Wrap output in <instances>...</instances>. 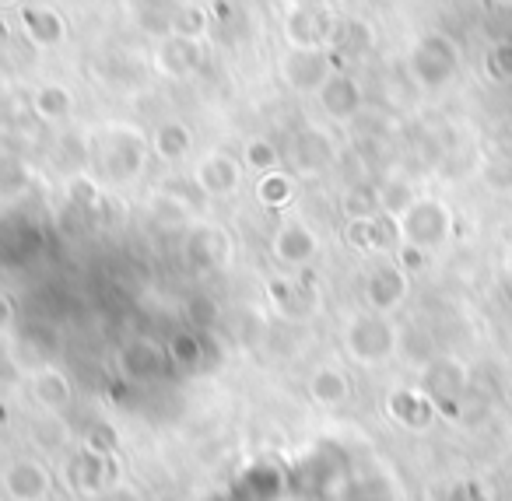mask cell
<instances>
[{
	"instance_id": "1",
	"label": "cell",
	"mask_w": 512,
	"mask_h": 501,
	"mask_svg": "<svg viewBox=\"0 0 512 501\" xmlns=\"http://www.w3.org/2000/svg\"><path fill=\"white\" fill-rule=\"evenodd\" d=\"M148 158H151V137L137 123L106 120L88 137L92 176L102 186H113V190L134 186L144 176V169H148Z\"/></svg>"
},
{
	"instance_id": "2",
	"label": "cell",
	"mask_w": 512,
	"mask_h": 501,
	"mask_svg": "<svg viewBox=\"0 0 512 501\" xmlns=\"http://www.w3.org/2000/svg\"><path fill=\"white\" fill-rule=\"evenodd\" d=\"M341 344H344V354H348L355 365L376 368V365H386V361L400 351V330H397V323H393V316L362 309V312H355V316H348V323H344V330H341Z\"/></svg>"
},
{
	"instance_id": "3",
	"label": "cell",
	"mask_w": 512,
	"mask_h": 501,
	"mask_svg": "<svg viewBox=\"0 0 512 501\" xmlns=\"http://www.w3.org/2000/svg\"><path fill=\"white\" fill-rule=\"evenodd\" d=\"M407 71H411L414 85L425 92H439L460 74V46L446 36V32H428L411 46L407 57Z\"/></svg>"
},
{
	"instance_id": "4",
	"label": "cell",
	"mask_w": 512,
	"mask_h": 501,
	"mask_svg": "<svg viewBox=\"0 0 512 501\" xmlns=\"http://www.w3.org/2000/svg\"><path fill=\"white\" fill-rule=\"evenodd\" d=\"M337 155H341V144L334 130L323 123H302L285 148V162L295 179H320L337 165Z\"/></svg>"
},
{
	"instance_id": "5",
	"label": "cell",
	"mask_w": 512,
	"mask_h": 501,
	"mask_svg": "<svg viewBox=\"0 0 512 501\" xmlns=\"http://www.w3.org/2000/svg\"><path fill=\"white\" fill-rule=\"evenodd\" d=\"M337 71H341V67H337L330 46H288L285 57L278 60L281 81H285V88H292L295 95H320V88L327 85Z\"/></svg>"
},
{
	"instance_id": "6",
	"label": "cell",
	"mask_w": 512,
	"mask_h": 501,
	"mask_svg": "<svg viewBox=\"0 0 512 501\" xmlns=\"http://www.w3.org/2000/svg\"><path fill=\"white\" fill-rule=\"evenodd\" d=\"M281 29L288 46H330L341 29V18L320 0H288L281 11Z\"/></svg>"
},
{
	"instance_id": "7",
	"label": "cell",
	"mask_w": 512,
	"mask_h": 501,
	"mask_svg": "<svg viewBox=\"0 0 512 501\" xmlns=\"http://www.w3.org/2000/svg\"><path fill=\"white\" fill-rule=\"evenodd\" d=\"M397 225H400V242L432 253V249L446 246V239L453 235V211L435 197H418L400 214Z\"/></svg>"
},
{
	"instance_id": "8",
	"label": "cell",
	"mask_w": 512,
	"mask_h": 501,
	"mask_svg": "<svg viewBox=\"0 0 512 501\" xmlns=\"http://www.w3.org/2000/svg\"><path fill=\"white\" fill-rule=\"evenodd\" d=\"M232 256H235V242L225 225H218V221H193L186 228L183 260L190 270H197V274H218V270L232 267Z\"/></svg>"
},
{
	"instance_id": "9",
	"label": "cell",
	"mask_w": 512,
	"mask_h": 501,
	"mask_svg": "<svg viewBox=\"0 0 512 501\" xmlns=\"http://www.w3.org/2000/svg\"><path fill=\"white\" fill-rule=\"evenodd\" d=\"M320 256V232L302 218H285L271 235V260L288 274H302Z\"/></svg>"
},
{
	"instance_id": "10",
	"label": "cell",
	"mask_w": 512,
	"mask_h": 501,
	"mask_svg": "<svg viewBox=\"0 0 512 501\" xmlns=\"http://www.w3.org/2000/svg\"><path fill=\"white\" fill-rule=\"evenodd\" d=\"M407 291H411V274H407L397 260H379L376 267H369L362 277L365 309L383 312V316H393V312L407 302Z\"/></svg>"
},
{
	"instance_id": "11",
	"label": "cell",
	"mask_w": 512,
	"mask_h": 501,
	"mask_svg": "<svg viewBox=\"0 0 512 501\" xmlns=\"http://www.w3.org/2000/svg\"><path fill=\"white\" fill-rule=\"evenodd\" d=\"M53 484V470L36 456H15L0 470V491L8 501H50Z\"/></svg>"
},
{
	"instance_id": "12",
	"label": "cell",
	"mask_w": 512,
	"mask_h": 501,
	"mask_svg": "<svg viewBox=\"0 0 512 501\" xmlns=\"http://www.w3.org/2000/svg\"><path fill=\"white\" fill-rule=\"evenodd\" d=\"M267 302H271V309L278 312L281 319H288V323H306V319H313L316 312H320V291L302 274L281 270V274H274L271 281H267Z\"/></svg>"
},
{
	"instance_id": "13",
	"label": "cell",
	"mask_w": 512,
	"mask_h": 501,
	"mask_svg": "<svg viewBox=\"0 0 512 501\" xmlns=\"http://www.w3.org/2000/svg\"><path fill=\"white\" fill-rule=\"evenodd\" d=\"M246 165L221 148H211L193 162V186L211 200H228L242 190Z\"/></svg>"
},
{
	"instance_id": "14",
	"label": "cell",
	"mask_w": 512,
	"mask_h": 501,
	"mask_svg": "<svg viewBox=\"0 0 512 501\" xmlns=\"http://www.w3.org/2000/svg\"><path fill=\"white\" fill-rule=\"evenodd\" d=\"M155 71L162 74V78L169 81H190L193 74H200V67H204L207 53H204V43L193 36H176V32H169L165 39H158L155 46Z\"/></svg>"
},
{
	"instance_id": "15",
	"label": "cell",
	"mask_w": 512,
	"mask_h": 501,
	"mask_svg": "<svg viewBox=\"0 0 512 501\" xmlns=\"http://www.w3.org/2000/svg\"><path fill=\"white\" fill-rule=\"evenodd\" d=\"M29 396L43 414H67L74 407V382L57 361L29 368Z\"/></svg>"
},
{
	"instance_id": "16",
	"label": "cell",
	"mask_w": 512,
	"mask_h": 501,
	"mask_svg": "<svg viewBox=\"0 0 512 501\" xmlns=\"http://www.w3.org/2000/svg\"><path fill=\"white\" fill-rule=\"evenodd\" d=\"M344 242L355 253H397L400 249V225L390 214H372V218H351L344 225Z\"/></svg>"
},
{
	"instance_id": "17",
	"label": "cell",
	"mask_w": 512,
	"mask_h": 501,
	"mask_svg": "<svg viewBox=\"0 0 512 501\" xmlns=\"http://www.w3.org/2000/svg\"><path fill=\"white\" fill-rule=\"evenodd\" d=\"M421 389L435 403V410L453 407L467 389V365L456 358H428L421 368Z\"/></svg>"
},
{
	"instance_id": "18",
	"label": "cell",
	"mask_w": 512,
	"mask_h": 501,
	"mask_svg": "<svg viewBox=\"0 0 512 501\" xmlns=\"http://www.w3.org/2000/svg\"><path fill=\"white\" fill-rule=\"evenodd\" d=\"M116 365H120L123 379L155 382L172 368V358H169V351H165V344L148 340V337H137V340H130V344L123 347L120 358H116Z\"/></svg>"
},
{
	"instance_id": "19",
	"label": "cell",
	"mask_w": 512,
	"mask_h": 501,
	"mask_svg": "<svg viewBox=\"0 0 512 501\" xmlns=\"http://www.w3.org/2000/svg\"><path fill=\"white\" fill-rule=\"evenodd\" d=\"M316 99H320V109H323V116H327L330 123H351L365 106L362 85H358V78H355V74H348V71H337L334 78L320 88V95H316Z\"/></svg>"
},
{
	"instance_id": "20",
	"label": "cell",
	"mask_w": 512,
	"mask_h": 501,
	"mask_svg": "<svg viewBox=\"0 0 512 501\" xmlns=\"http://www.w3.org/2000/svg\"><path fill=\"white\" fill-rule=\"evenodd\" d=\"M67 484H71L74 494L85 501L95 498L99 491H106L109 484H116L113 470H109L106 449H92V445H88L85 452L71 456V463H67Z\"/></svg>"
},
{
	"instance_id": "21",
	"label": "cell",
	"mask_w": 512,
	"mask_h": 501,
	"mask_svg": "<svg viewBox=\"0 0 512 501\" xmlns=\"http://www.w3.org/2000/svg\"><path fill=\"white\" fill-rule=\"evenodd\" d=\"M18 25H22V36L36 50H57L67 39V22L53 4H22Z\"/></svg>"
},
{
	"instance_id": "22",
	"label": "cell",
	"mask_w": 512,
	"mask_h": 501,
	"mask_svg": "<svg viewBox=\"0 0 512 501\" xmlns=\"http://www.w3.org/2000/svg\"><path fill=\"white\" fill-rule=\"evenodd\" d=\"M306 396L320 410H341L351 400V375L337 361H323V365H316L309 372Z\"/></svg>"
},
{
	"instance_id": "23",
	"label": "cell",
	"mask_w": 512,
	"mask_h": 501,
	"mask_svg": "<svg viewBox=\"0 0 512 501\" xmlns=\"http://www.w3.org/2000/svg\"><path fill=\"white\" fill-rule=\"evenodd\" d=\"M386 414L404 428H428L435 417V403L428 400L421 386H400L386 396Z\"/></svg>"
},
{
	"instance_id": "24",
	"label": "cell",
	"mask_w": 512,
	"mask_h": 501,
	"mask_svg": "<svg viewBox=\"0 0 512 501\" xmlns=\"http://www.w3.org/2000/svg\"><path fill=\"white\" fill-rule=\"evenodd\" d=\"M36 183V172L18 151H0V207H11L25 200Z\"/></svg>"
},
{
	"instance_id": "25",
	"label": "cell",
	"mask_w": 512,
	"mask_h": 501,
	"mask_svg": "<svg viewBox=\"0 0 512 501\" xmlns=\"http://www.w3.org/2000/svg\"><path fill=\"white\" fill-rule=\"evenodd\" d=\"M151 155L165 165H176L193 155V130L183 120H162L151 130Z\"/></svg>"
},
{
	"instance_id": "26",
	"label": "cell",
	"mask_w": 512,
	"mask_h": 501,
	"mask_svg": "<svg viewBox=\"0 0 512 501\" xmlns=\"http://www.w3.org/2000/svg\"><path fill=\"white\" fill-rule=\"evenodd\" d=\"M32 113L43 123H64L74 113V95L60 81H46L32 92Z\"/></svg>"
},
{
	"instance_id": "27",
	"label": "cell",
	"mask_w": 512,
	"mask_h": 501,
	"mask_svg": "<svg viewBox=\"0 0 512 501\" xmlns=\"http://www.w3.org/2000/svg\"><path fill=\"white\" fill-rule=\"evenodd\" d=\"M295 183L299 179L285 169H274L264 172V176H256V200L267 207V211H281L295 200Z\"/></svg>"
},
{
	"instance_id": "28",
	"label": "cell",
	"mask_w": 512,
	"mask_h": 501,
	"mask_svg": "<svg viewBox=\"0 0 512 501\" xmlns=\"http://www.w3.org/2000/svg\"><path fill=\"white\" fill-rule=\"evenodd\" d=\"M369 46H372V29H369V25H365V22H341L334 43H330V53H334L337 67H341V64H348V60L362 57Z\"/></svg>"
},
{
	"instance_id": "29",
	"label": "cell",
	"mask_w": 512,
	"mask_h": 501,
	"mask_svg": "<svg viewBox=\"0 0 512 501\" xmlns=\"http://www.w3.org/2000/svg\"><path fill=\"white\" fill-rule=\"evenodd\" d=\"M281 162H285V151L274 141H267V137H249L246 148H242V165H246L249 172H256V176L281 169Z\"/></svg>"
},
{
	"instance_id": "30",
	"label": "cell",
	"mask_w": 512,
	"mask_h": 501,
	"mask_svg": "<svg viewBox=\"0 0 512 501\" xmlns=\"http://www.w3.org/2000/svg\"><path fill=\"white\" fill-rule=\"evenodd\" d=\"M211 29V8L207 4H193V0H183L172 8V32L176 36H193L200 39Z\"/></svg>"
},
{
	"instance_id": "31",
	"label": "cell",
	"mask_w": 512,
	"mask_h": 501,
	"mask_svg": "<svg viewBox=\"0 0 512 501\" xmlns=\"http://www.w3.org/2000/svg\"><path fill=\"white\" fill-rule=\"evenodd\" d=\"M165 351H169V358L176 368H197L200 361H204V340H200L193 330H179L165 340Z\"/></svg>"
},
{
	"instance_id": "32",
	"label": "cell",
	"mask_w": 512,
	"mask_h": 501,
	"mask_svg": "<svg viewBox=\"0 0 512 501\" xmlns=\"http://www.w3.org/2000/svg\"><path fill=\"white\" fill-rule=\"evenodd\" d=\"M341 211L344 218H372V214H383L379 211V186H369V183H355L344 190V200H341Z\"/></svg>"
},
{
	"instance_id": "33",
	"label": "cell",
	"mask_w": 512,
	"mask_h": 501,
	"mask_svg": "<svg viewBox=\"0 0 512 501\" xmlns=\"http://www.w3.org/2000/svg\"><path fill=\"white\" fill-rule=\"evenodd\" d=\"M414 200H418V193H414V186L407 179H386V183H379V211L390 214V218H400Z\"/></svg>"
},
{
	"instance_id": "34",
	"label": "cell",
	"mask_w": 512,
	"mask_h": 501,
	"mask_svg": "<svg viewBox=\"0 0 512 501\" xmlns=\"http://www.w3.org/2000/svg\"><path fill=\"white\" fill-rule=\"evenodd\" d=\"M484 186L498 193H509L512 190V148H498L495 155L484 162Z\"/></svg>"
},
{
	"instance_id": "35",
	"label": "cell",
	"mask_w": 512,
	"mask_h": 501,
	"mask_svg": "<svg viewBox=\"0 0 512 501\" xmlns=\"http://www.w3.org/2000/svg\"><path fill=\"white\" fill-rule=\"evenodd\" d=\"M137 22H141L144 32L165 39L172 32V11H165V8H141V11H137Z\"/></svg>"
},
{
	"instance_id": "36",
	"label": "cell",
	"mask_w": 512,
	"mask_h": 501,
	"mask_svg": "<svg viewBox=\"0 0 512 501\" xmlns=\"http://www.w3.org/2000/svg\"><path fill=\"white\" fill-rule=\"evenodd\" d=\"M397 263L407 270V274H414V270H425L428 253H425V249H418V246H407V242H400V249H397Z\"/></svg>"
},
{
	"instance_id": "37",
	"label": "cell",
	"mask_w": 512,
	"mask_h": 501,
	"mask_svg": "<svg viewBox=\"0 0 512 501\" xmlns=\"http://www.w3.org/2000/svg\"><path fill=\"white\" fill-rule=\"evenodd\" d=\"M18 323V305L8 291H0V337H8Z\"/></svg>"
},
{
	"instance_id": "38",
	"label": "cell",
	"mask_w": 512,
	"mask_h": 501,
	"mask_svg": "<svg viewBox=\"0 0 512 501\" xmlns=\"http://www.w3.org/2000/svg\"><path fill=\"white\" fill-rule=\"evenodd\" d=\"M88 501H141V494H137L130 484H120V480H116V484H109L106 491H99Z\"/></svg>"
},
{
	"instance_id": "39",
	"label": "cell",
	"mask_w": 512,
	"mask_h": 501,
	"mask_svg": "<svg viewBox=\"0 0 512 501\" xmlns=\"http://www.w3.org/2000/svg\"><path fill=\"white\" fill-rule=\"evenodd\" d=\"M491 67H495L498 78H512V39H505L502 46H495V53H491Z\"/></svg>"
},
{
	"instance_id": "40",
	"label": "cell",
	"mask_w": 512,
	"mask_h": 501,
	"mask_svg": "<svg viewBox=\"0 0 512 501\" xmlns=\"http://www.w3.org/2000/svg\"><path fill=\"white\" fill-rule=\"evenodd\" d=\"M8 43H11V25L4 22V18H0V50H4Z\"/></svg>"
},
{
	"instance_id": "41",
	"label": "cell",
	"mask_w": 512,
	"mask_h": 501,
	"mask_svg": "<svg viewBox=\"0 0 512 501\" xmlns=\"http://www.w3.org/2000/svg\"><path fill=\"white\" fill-rule=\"evenodd\" d=\"M0 8H22V0H0Z\"/></svg>"
},
{
	"instance_id": "42",
	"label": "cell",
	"mask_w": 512,
	"mask_h": 501,
	"mask_svg": "<svg viewBox=\"0 0 512 501\" xmlns=\"http://www.w3.org/2000/svg\"><path fill=\"white\" fill-rule=\"evenodd\" d=\"M193 4H211V0H193Z\"/></svg>"
}]
</instances>
